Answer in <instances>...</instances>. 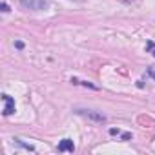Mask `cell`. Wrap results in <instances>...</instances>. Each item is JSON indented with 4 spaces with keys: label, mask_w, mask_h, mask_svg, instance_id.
Here are the masks:
<instances>
[{
    "label": "cell",
    "mask_w": 155,
    "mask_h": 155,
    "mask_svg": "<svg viewBox=\"0 0 155 155\" xmlns=\"http://www.w3.org/2000/svg\"><path fill=\"white\" fill-rule=\"evenodd\" d=\"M77 113H79V115H84V117H88V119H93V120H97V122H106V115L97 113V111H91V110H77Z\"/></svg>",
    "instance_id": "obj_3"
},
{
    "label": "cell",
    "mask_w": 155,
    "mask_h": 155,
    "mask_svg": "<svg viewBox=\"0 0 155 155\" xmlns=\"http://www.w3.org/2000/svg\"><path fill=\"white\" fill-rule=\"evenodd\" d=\"M146 48H148V49H150V51H151V55H153V57H155V44H153V42H151V40H150V42H146Z\"/></svg>",
    "instance_id": "obj_6"
},
{
    "label": "cell",
    "mask_w": 155,
    "mask_h": 155,
    "mask_svg": "<svg viewBox=\"0 0 155 155\" xmlns=\"http://www.w3.org/2000/svg\"><path fill=\"white\" fill-rule=\"evenodd\" d=\"M15 142H17L18 146H22V148H26V150H29V151H35V148H33L31 144H26V142H22L20 139H15Z\"/></svg>",
    "instance_id": "obj_5"
},
{
    "label": "cell",
    "mask_w": 155,
    "mask_h": 155,
    "mask_svg": "<svg viewBox=\"0 0 155 155\" xmlns=\"http://www.w3.org/2000/svg\"><path fill=\"white\" fill-rule=\"evenodd\" d=\"M120 133H122V131L117 130V128H111V130H110V135H120Z\"/></svg>",
    "instance_id": "obj_8"
},
{
    "label": "cell",
    "mask_w": 155,
    "mask_h": 155,
    "mask_svg": "<svg viewBox=\"0 0 155 155\" xmlns=\"http://www.w3.org/2000/svg\"><path fill=\"white\" fill-rule=\"evenodd\" d=\"M20 4L31 11H44L49 8V0H20Z\"/></svg>",
    "instance_id": "obj_1"
},
{
    "label": "cell",
    "mask_w": 155,
    "mask_h": 155,
    "mask_svg": "<svg viewBox=\"0 0 155 155\" xmlns=\"http://www.w3.org/2000/svg\"><path fill=\"white\" fill-rule=\"evenodd\" d=\"M146 73H148V77H151V79L155 81V68H148V69H146Z\"/></svg>",
    "instance_id": "obj_7"
},
{
    "label": "cell",
    "mask_w": 155,
    "mask_h": 155,
    "mask_svg": "<svg viewBox=\"0 0 155 155\" xmlns=\"http://www.w3.org/2000/svg\"><path fill=\"white\" fill-rule=\"evenodd\" d=\"M2 11H4V13H8V11H9V6H8L6 2H2Z\"/></svg>",
    "instance_id": "obj_9"
},
{
    "label": "cell",
    "mask_w": 155,
    "mask_h": 155,
    "mask_svg": "<svg viewBox=\"0 0 155 155\" xmlns=\"http://www.w3.org/2000/svg\"><path fill=\"white\" fill-rule=\"evenodd\" d=\"M57 150H58V151H69V153H73V151H75V144H73L71 139H62V140L58 142Z\"/></svg>",
    "instance_id": "obj_4"
},
{
    "label": "cell",
    "mask_w": 155,
    "mask_h": 155,
    "mask_svg": "<svg viewBox=\"0 0 155 155\" xmlns=\"http://www.w3.org/2000/svg\"><path fill=\"white\" fill-rule=\"evenodd\" d=\"M2 101H4V110H2V113H4V117H9V115L15 111V99L9 97L8 93H4V95H2Z\"/></svg>",
    "instance_id": "obj_2"
}]
</instances>
